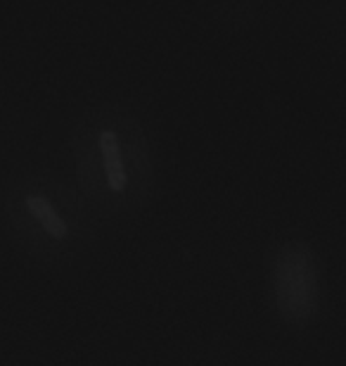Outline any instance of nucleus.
I'll list each match as a JSON object with an SVG mask.
<instances>
[{
	"instance_id": "1",
	"label": "nucleus",
	"mask_w": 346,
	"mask_h": 366,
	"mask_svg": "<svg viewBox=\"0 0 346 366\" xmlns=\"http://www.w3.org/2000/svg\"><path fill=\"white\" fill-rule=\"evenodd\" d=\"M100 152L105 157L109 186H112V190H123V186H126V174H123V164L119 157V141H116L112 131H102L100 134Z\"/></svg>"
},
{
	"instance_id": "2",
	"label": "nucleus",
	"mask_w": 346,
	"mask_h": 366,
	"mask_svg": "<svg viewBox=\"0 0 346 366\" xmlns=\"http://www.w3.org/2000/svg\"><path fill=\"white\" fill-rule=\"evenodd\" d=\"M26 207L43 224V229H46L50 236L57 238V240L67 238V224H64V219L57 214V212L53 209V204H50L46 197H43V195H29L26 197Z\"/></svg>"
}]
</instances>
